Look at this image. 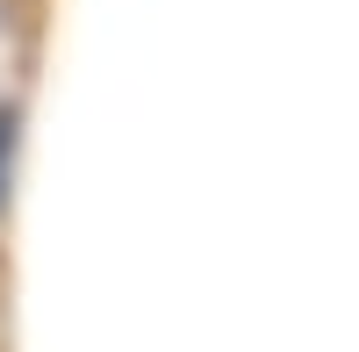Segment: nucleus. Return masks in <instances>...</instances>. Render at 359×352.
Listing matches in <instances>:
<instances>
[{
	"mask_svg": "<svg viewBox=\"0 0 359 352\" xmlns=\"http://www.w3.org/2000/svg\"><path fill=\"white\" fill-rule=\"evenodd\" d=\"M8 144H15V115H0V180H8Z\"/></svg>",
	"mask_w": 359,
	"mask_h": 352,
	"instance_id": "nucleus-1",
	"label": "nucleus"
}]
</instances>
